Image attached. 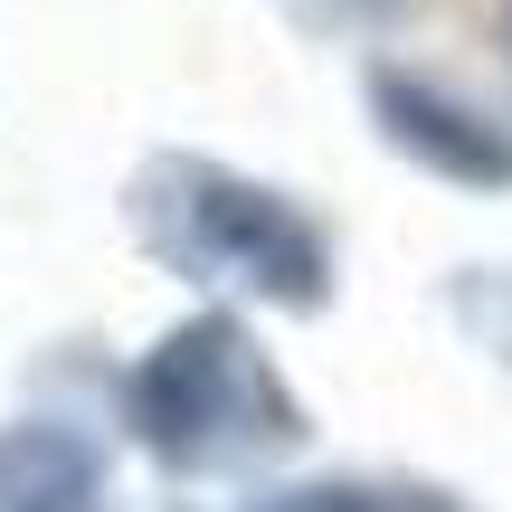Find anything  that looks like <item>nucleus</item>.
<instances>
[{"instance_id": "1", "label": "nucleus", "mask_w": 512, "mask_h": 512, "mask_svg": "<svg viewBox=\"0 0 512 512\" xmlns=\"http://www.w3.org/2000/svg\"><path fill=\"white\" fill-rule=\"evenodd\" d=\"M124 219L152 266L190 275L209 294L275 313H323L332 304V238L285 200V190L247 181V171L209 162V152H152L124 181Z\"/></svg>"}, {"instance_id": "2", "label": "nucleus", "mask_w": 512, "mask_h": 512, "mask_svg": "<svg viewBox=\"0 0 512 512\" xmlns=\"http://www.w3.org/2000/svg\"><path fill=\"white\" fill-rule=\"evenodd\" d=\"M124 427L162 475H256L304 446V399L285 389L275 351L228 304L171 323L124 380Z\"/></svg>"}, {"instance_id": "3", "label": "nucleus", "mask_w": 512, "mask_h": 512, "mask_svg": "<svg viewBox=\"0 0 512 512\" xmlns=\"http://www.w3.org/2000/svg\"><path fill=\"white\" fill-rule=\"evenodd\" d=\"M361 105H370V133H380L399 162H418L427 181H446V190H512V133L484 105L446 95L437 76L370 67L361 76Z\"/></svg>"}, {"instance_id": "4", "label": "nucleus", "mask_w": 512, "mask_h": 512, "mask_svg": "<svg viewBox=\"0 0 512 512\" xmlns=\"http://www.w3.org/2000/svg\"><path fill=\"white\" fill-rule=\"evenodd\" d=\"M0 512H105V446L67 418L0 427Z\"/></svg>"}, {"instance_id": "5", "label": "nucleus", "mask_w": 512, "mask_h": 512, "mask_svg": "<svg viewBox=\"0 0 512 512\" xmlns=\"http://www.w3.org/2000/svg\"><path fill=\"white\" fill-rule=\"evenodd\" d=\"M446 313H456V332L475 351H494V361L512 370V266H465L446 275Z\"/></svg>"}, {"instance_id": "6", "label": "nucleus", "mask_w": 512, "mask_h": 512, "mask_svg": "<svg viewBox=\"0 0 512 512\" xmlns=\"http://www.w3.org/2000/svg\"><path fill=\"white\" fill-rule=\"evenodd\" d=\"M275 10H285L294 29H313V38H361V29H380V19H399L408 0H275Z\"/></svg>"}]
</instances>
